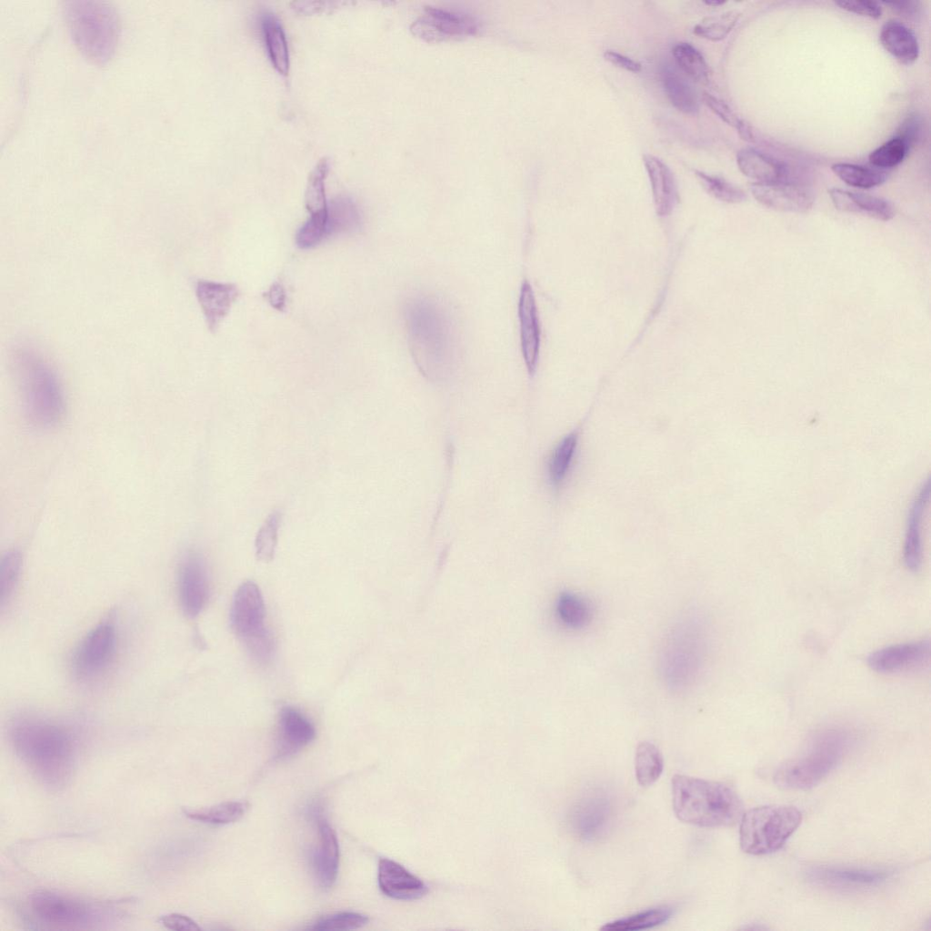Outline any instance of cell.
I'll list each match as a JSON object with an SVG mask.
<instances>
[{
  "instance_id": "obj_1",
  "label": "cell",
  "mask_w": 931,
  "mask_h": 931,
  "mask_svg": "<svg viewBox=\"0 0 931 931\" xmlns=\"http://www.w3.org/2000/svg\"><path fill=\"white\" fill-rule=\"evenodd\" d=\"M8 734L15 754L38 779L51 787L65 785L78 751V739L70 726L25 712L14 717Z\"/></svg>"
},
{
  "instance_id": "obj_2",
  "label": "cell",
  "mask_w": 931,
  "mask_h": 931,
  "mask_svg": "<svg viewBox=\"0 0 931 931\" xmlns=\"http://www.w3.org/2000/svg\"><path fill=\"white\" fill-rule=\"evenodd\" d=\"M407 343L417 367L429 379L448 375L458 357L459 334L450 307L441 299L417 295L405 305Z\"/></svg>"
},
{
  "instance_id": "obj_3",
  "label": "cell",
  "mask_w": 931,
  "mask_h": 931,
  "mask_svg": "<svg viewBox=\"0 0 931 931\" xmlns=\"http://www.w3.org/2000/svg\"><path fill=\"white\" fill-rule=\"evenodd\" d=\"M672 804L676 817L701 827L729 826L743 815V803L730 786L716 781L675 775Z\"/></svg>"
},
{
  "instance_id": "obj_4",
  "label": "cell",
  "mask_w": 931,
  "mask_h": 931,
  "mask_svg": "<svg viewBox=\"0 0 931 931\" xmlns=\"http://www.w3.org/2000/svg\"><path fill=\"white\" fill-rule=\"evenodd\" d=\"M15 371L29 420L39 427L57 424L65 410L58 377L36 352L21 348L15 354Z\"/></svg>"
},
{
  "instance_id": "obj_5",
  "label": "cell",
  "mask_w": 931,
  "mask_h": 931,
  "mask_svg": "<svg viewBox=\"0 0 931 931\" xmlns=\"http://www.w3.org/2000/svg\"><path fill=\"white\" fill-rule=\"evenodd\" d=\"M851 740L850 734L843 729L819 732L799 756L778 767L774 776L775 784L791 790L816 786L841 763Z\"/></svg>"
},
{
  "instance_id": "obj_6",
  "label": "cell",
  "mask_w": 931,
  "mask_h": 931,
  "mask_svg": "<svg viewBox=\"0 0 931 931\" xmlns=\"http://www.w3.org/2000/svg\"><path fill=\"white\" fill-rule=\"evenodd\" d=\"M65 15L71 37L85 56L105 64L115 51L119 21L109 5L94 1L67 2Z\"/></svg>"
},
{
  "instance_id": "obj_7",
  "label": "cell",
  "mask_w": 931,
  "mask_h": 931,
  "mask_svg": "<svg viewBox=\"0 0 931 931\" xmlns=\"http://www.w3.org/2000/svg\"><path fill=\"white\" fill-rule=\"evenodd\" d=\"M801 812L793 806L769 805L742 815L739 842L745 853L763 856L779 850L800 826Z\"/></svg>"
},
{
  "instance_id": "obj_8",
  "label": "cell",
  "mask_w": 931,
  "mask_h": 931,
  "mask_svg": "<svg viewBox=\"0 0 931 931\" xmlns=\"http://www.w3.org/2000/svg\"><path fill=\"white\" fill-rule=\"evenodd\" d=\"M230 626L245 645L250 656L266 665L275 650L273 637L265 626V606L258 586L253 581L242 583L236 589L230 608Z\"/></svg>"
},
{
  "instance_id": "obj_9",
  "label": "cell",
  "mask_w": 931,
  "mask_h": 931,
  "mask_svg": "<svg viewBox=\"0 0 931 931\" xmlns=\"http://www.w3.org/2000/svg\"><path fill=\"white\" fill-rule=\"evenodd\" d=\"M118 647L117 629L111 620H104L81 640L72 658L76 679L94 681L108 671Z\"/></svg>"
},
{
  "instance_id": "obj_10",
  "label": "cell",
  "mask_w": 931,
  "mask_h": 931,
  "mask_svg": "<svg viewBox=\"0 0 931 931\" xmlns=\"http://www.w3.org/2000/svg\"><path fill=\"white\" fill-rule=\"evenodd\" d=\"M33 915L57 928H81L93 923L94 907L85 901L50 890H38L29 897Z\"/></svg>"
},
{
  "instance_id": "obj_11",
  "label": "cell",
  "mask_w": 931,
  "mask_h": 931,
  "mask_svg": "<svg viewBox=\"0 0 931 931\" xmlns=\"http://www.w3.org/2000/svg\"><path fill=\"white\" fill-rule=\"evenodd\" d=\"M410 29L421 39L442 41L475 35L478 24L466 14L429 6L412 23Z\"/></svg>"
},
{
  "instance_id": "obj_12",
  "label": "cell",
  "mask_w": 931,
  "mask_h": 931,
  "mask_svg": "<svg viewBox=\"0 0 931 931\" xmlns=\"http://www.w3.org/2000/svg\"><path fill=\"white\" fill-rule=\"evenodd\" d=\"M209 596V583L204 559L192 552L183 559L178 572V598L183 613L195 618L205 608Z\"/></svg>"
},
{
  "instance_id": "obj_13",
  "label": "cell",
  "mask_w": 931,
  "mask_h": 931,
  "mask_svg": "<svg viewBox=\"0 0 931 931\" xmlns=\"http://www.w3.org/2000/svg\"><path fill=\"white\" fill-rule=\"evenodd\" d=\"M614 816L610 798L602 792L584 796L573 808L571 825L582 839L591 841L603 836L609 829Z\"/></svg>"
},
{
  "instance_id": "obj_14",
  "label": "cell",
  "mask_w": 931,
  "mask_h": 931,
  "mask_svg": "<svg viewBox=\"0 0 931 931\" xmlns=\"http://www.w3.org/2000/svg\"><path fill=\"white\" fill-rule=\"evenodd\" d=\"M928 639L881 648L867 657L868 666L881 674H893L922 668L929 664Z\"/></svg>"
},
{
  "instance_id": "obj_15",
  "label": "cell",
  "mask_w": 931,
  "mask_h": 931,
  "mask_svg": "<svg viewBox=\"0 0 931 931\" xmlns=\"http://www.w3.org/2000/svg\"><path fill=\"white\" fill-rule=\"evenodd\" d=\"M750 190L761 205L783 212L805 213L814 204L811 189L803 183H753Z\"/></svg>"
},
{
  "instance_id": "obj_16",
  "label": "cell",
  "mask_w": 931,
  "mask_h": 931,
  "mask_svg": "<svg viewBox=\"0 0 931 931\" xmlns=\"http://www.w3.org/2000/svg\"><path fill=\"white\" fill-rule=\"evenodd\" d=\"M892 873L882 869L822 866L807 872L808 879L816 885L840 889L858 890L877 886L886 882Z\"/></svg>"
},
{
  "instance_id": "obj_17",
  "label": "cell",
  "mask_w": 931,
  "mask_h": 931,
  "mask_svg": "<svg viewBox=\"0 0 931 931\" xmlns=\"http://www.w3.org/2000/svg\"><path fill=\"white\" fill-rule=\"evenodd\" d=\"M315 728L309 718L295 706H283L278 714L276 756L285 758L301 751L315 738Z\"/></svg>"
},
{
  "instance_id": "obj_18",
  "label": "cell",
  "mask_w": 931,
  "mask_h": 931,
  "mask_svg": "<svg viewBox=\"0 0 931 931\" xmlns=\"http://www.w3.org/2000/svg\"><path fill=\"white\" fill-rule=\"evenodd\" d=\"M518 320L523 358L528 373L533 375L538 360L540 329L533 289L527 280L520 288Z\"/></svg>"
},
{
  "instance_id": "obj_19",
  "label": "cell",
  "mask_w": 931,
  "mask_h": 931,
  "mask_svg": "<svg viewBox=\"0 0 931 931\" xmlns=\"http://www.w3.org/2000/svg\"><path fill=\"white\" fill-rule=\"evenodd\" d=\"M195 295L210 331H215L239 295L235 284L199 280Z\"/></svg>"
},
{
  "instance_id": "obj_20",
  "label": "cell",
  "mask_w": 931,
  "mask_h": 931,
  "mask_svg": "<svg viewBox=\"0 0 931 931\" xmlns=\"http://www.w3.org/2000/svg\"><path fill=\"white\" fill-rule=\"evenodd\" d=\"M377 881L381 892L396 900H415L427 893V887L421 879L387 858L379 860Z\"/></svg>"
},
{
  "instance_id": "obj_21",
  "label": "cell",
  "mask_w": 931,
  "mask_h": 931,
  "mask_svg": "<svg viewBox=\"0 0 931 931\" xmlns=\"http://www.w3.org/2000/svg\"><path fill=\"white\" fill-rule=\"evenodd\" d=\"M317 828L318 844L313 853V869L319 886L328 890L338 874L339 845L335 832L325 819L318 820Z\"/></svg>"
},
{
  "instance_id": "obj_22",
  "label": "cell",
  "mask_w": 931,
  "mask_h": 931,
  "mask_svg": "<svg viewBox=\"0 0 931 931\" xmlns=\"http://www.w3.org/2000/svg\"><path fill=\"white\" fill-rule=\"evenodd\" d=\"M736 164L746 176L756 183L796 182L789 167L774 156L753 147H746L736 154Z\"/></svg>"
},
{
  "instance_id": "obj_23",
  "label": "cell",
  "mask_w": 931,
  "mask_h": 931,
  "mask_svg": "<svg viewBox=\"0 0 931 931\" xmlns=\"http://www.w3.org/2000/svg\"><path fill=\"white\" fill-rule=\"evenodd\" d=\"M930 495L926 479L916 495L908 510L904 544V562L908 570L916 572L922 565V522Z\"/></svg>"
},
{
  "instance_id": "obj_24",
  "label": "cell",
  "mask_w": 931,
  "mask_h": 931,
  "mask_svg": "<svg viewBox=\"0 0 931 931\" xmlns=\"http://www.w3.org/2000/svg\"><path fill=\"white\" fill-rule=\"evenodd\" d=\"M828 194L835 207L843 212L861 214L881 221H888L895 215L893 205L882 197L840 188H831Z\"/></svg>"
},
{
  "instance_id": "obj_25",
  "label": "cell",
  "mask_w": 931,
  "mask_h": 931,
  "mask_svg": "<svg viewBox=\"0 0 931 931\" xmlns=\"http://www.w3.org/2000/svg\"><path fill=\"white\" fill-rule=\"evenodd\" d=\"M879 40L886 51L902 65H911L919 56L916 35L898 21L886 22L881 28Z\"/></svg>"
},
{
  "instance_id": "obj_26",
  "label": "cell",
  "mask_w": 931,
  "mask_h": 931,
  "mask_svg": "<svg viewBox=\"0 0 931 931\" xmlns=\"http://www.w3.org/2000/svg\"><path fill=\"white\" fill-rule=\"evenodd\" d=\"M262 30L274 67L281 75H286L290 66L289 51L285 33L279 19L273 14L264 15Z\"/></svg>"
},
{
  "instance_id": "obj_27",
  "label": "cell",
  "mask_w": 931,
  "mask_h": 931,
  "mask_svg": "<svg viewBox=\"0 0 931 931\" xmlns=\"http://www.w3.org/2000/svg\"><path fill=\"white\" fill-rule=\"evenodd\" d=\"M663 86L672 105L683 114L695 115L699 111V100L690 82L670 68L663 72Z\"/></svg>"
},
{
  "instance_id": "obj_28",
  "label": "cell",
  "mask_w": 931,
  "mask_h": 931,
  "mask_svg": "<svg viewBox=\"0 0 931 931\" xmlns=\"http://www.w3.org/2000/svg\"><path fill=\"white\" fill-rule=\"evenodd\" d=\"M643 163L652 185L656 205L660 208L668 207L676 194L675 178L671 169L658 157L646 154Z\"/></svg>"
},
{
  "instance_id": "obj_29",
  "label": "cell",
  "mask_w": 931,
  "mask_h": 931,
  "mask_svg": "<svg viewBox=\"0 0 931 931\" xmlns=\"http://www.w3.org/2000/svg\"><path fill=\"white\" fill-rule=\"evenodd\" d=\"M249 805L243 801H226L207 807L184 808L185 816L205 824L223 826L241 819Z\"/></svg>"
},
{
  "instance_id": "obj_30",
  "label": "cell",
  "mask_w": 931,
  "mask_h": 931,
  "mask_svg": "<svg viewBox=\"0 0 931 931\" xmlns=\"http://www.w3.org/2000/svg\"><path fill=\"white\" fill-rule=\"evenodd\" d=\"M361 223L360 212L350 198L337 197L328 203V237L358 231Z\"/></svg>"
},
{
  "instance_id": "obj_31",
  "label": "cell",
  "mask_w": 931,
  "mask_h": 931,
  "mask_svg": "<svg viewBox=\"0 0 931 931\" xmlns=\"http://www.w3.org/2000/svg\"><path fill=\"white\" fill-rule=\"evenodd\" d=\"M664 759L660 750L650 742L638 744L635 756L636 778L641 786L656 783L663 773Z\"/></svg>"
},
{
  "instance_id": "obj_32",
  "label": "cell",
  "mask_w": 931,
  "mask_h": 931,
  "mask_svg": "<svg viewBox=\"0 0 931 931\" xmlns=\"http://www.w3.org/2000/svg\"><path fill=\"white\" fill-rule=\"evenodd\" d=\"M674 914L669 906H659L649 908L626 917L619 918L605 924L600 929L604 931H634L651 928L666 922Z\"/></svg>"
},
{
  "instance_id": "obj_33",
  "label": "cell",
  "mask_w": 931,
  "mask_h": 931,
  "mask_svg": "<svg viewBox=\"0 0 931 931\" xmlns=\"http://www.w3.org/2000/svg\"><path fill=\"white\" fill-rule=\"evenodd\" d=\"M831 169L843 182L856 188H873L888 178L886 171L849 163L834 164Z\"/></svg>"
},
{
  "instance_id": "obj_34",
  "label": "cell",
  "mask_w": 931,
  "mask_h": 931,
  "mask_svg": "<svg viewBox=\"0 0 931 931\" xmlns=\"http://www.w3.org/2000/svg\"><path fill=\"white\" fill-rule=\"evenodd\" d=\"M672 55L681 72L689 79L706 84L709 68L703 55L691 44L680 42L674 45Z\"/></svg>"
},
{
  "instance_id": "obj_35",
  "label": "cell",
  "mask_w": 931,
  "mask_h": 931,
  "mask_svg": "<svg viewBox=\"0 0 931 931\" xmlns=\"http://www.w3.org/2000/svg\"><path fill=\"white\" fill-rule=\"evenodd\" d=\"M556 612L560 620L572 628H581L592 619V607L584 597L574 593L560 595Z\"/></svg>"
},
{
  "instance_id": "obj_36",
  "label": "cell",
  "mask_w": 931,
  "mask_h": 931,
  "mask_svg": "<svg viewBox=\"0 0 931 931\" xmlns=\"http://www.w3.org/2000/svg\"><path fill=\"white\" fill-rule=\"evenodd\" d=\"M578 441V434H568L554 450L548 465V475L554 486H559L570 468Z\"/></svg>"
},
{
  "instance_id": "obj_37",
  "label": "cell",
  "mask_w": 931,
  "mask_h": 931,
  "mask_svg": "<svg viewBox=\"0 0 931 931\" xmlns=\"http://www.w3.org/2000/svg\"><path fill=\"white\" fill-rule=\"evenodd\" d=\"M328 172V161L321 159L309 175L305 190V206L310 215L325 212L328 208L325 181Z\"/></svg>"
},
{
  "instance_id": "obj_38",
  "label": "cell",
  "mask_w": 931,
  "mask_h": 931,
  "mask_svg": "<svg viewBox=\"0 0 931 931\" xmlns=\"http://www.w3.org/2000/svg\"><path fill=\"white\" fill-rule=\"evenodd\" d=\"M280 521L281 514L275 510L267 516L258 530L255 548L256 558L259 561L270 562L274 558Z\"/></svg>"
},
{
  "instance_id": "obj_39",
  "label": "cell",
  "mask_w": 931,
  "mask_h": 931,
  "mask_svg": "<svg viewBox=\"0 0 931 931\" xmlns=\"http://www.w3.org/2000/svg\"><path fill=\"white\" fill-rule=\"evenodd\" d=\"M327 218L328 208L325 212L310 215L296 232V245L300 249H311L328 238Z\"/></svg>"
},
{
  "instance_id": "obj_40",
  "label": "cell",
  "mask_w": 931,
  "mask_h": 931,
  "mask_svg": "<svg viewBox=\"0 0 931 931\" xmlns=\"http://www.w3.org/2000/svg\"><path fill=\"white\" fill-rule=\"evenodd\" d=\"M738 18L739 14L735 11L706 17L694 27V34L713 42L721 41L733 30Z\"/></svg>"
},
{
  "instance_id": "obj_41",
  "label": "cell",
  "mask_w": 931,
  "mask_h": 931,
  "mask_svg": "<svg viewBox=\"0 0 931 931\" xmlns=\"http://www.w3.org/2000/svg\"><path fill=\"white\" fill-rule=\"evenodd\" d=\"M22 566L18 551L7 552L0 564V603L1 606L10 599L17 585Z\"/></svg>"
},
{
  "instance_id": "obj_42",
  "label": "cell",
  "mask_w": 931,
  "mask_h": 931,
  "mask_svg": "<svg viewBox=\"0 0 931 931\" xmlns=\"http://www.w3.org/2000/svg\"><path fill=\"white\" fill-rule=\"evenodd\" d=\"M908 151L909 149L905 143L894 136L872 151L868 159L875 168L881 170L892 168L903 162Z\"/></svg>"
},
{
  "instance_id": "obj_43",
  "label": "cell",
  "mask_w": 931,
  "mask_h": 931,
  "mask_svg": "<svg viewBox=\"0 0 931 931\" xmlns=\"http://www.w3.org/2000/svg\"><path fill=\"white\" fill-rule=\"evenodd\" d=\"M368 921V917L361 913L343 911L319 918L309 929L319 931L353 930L365 926Z\"/></svg>"
},
{
  "instance_id": "obj_44",
  "label": "cell",
  "mask_w": 931,
  "mask_h": 931,
  "mask_svg": "<svg viewBox=\"0 0 931 931\" xmlns=\"http://www.w3.org/2000/svg\"><path fill=\"white\" fill-rule=\"evenodd\" d=\"M696 175L708 192L721 200L736 203L746 198L741 189L720 177L698 170H696Z\"/></svg>"
},
{
  "instance_id": "obj_45",
  "label": "cell",
  "mask_w": 931,
  "mask_h": 931,
  "mask_svg": "<svg viewBox=\"0 0 931 931\" xmlns=\"http://www.w3.org/2000/svg\"><path fill=\"white\" fill-rule=\"evenodd\" d=\"M926 124L923 116L913 112L907 115L899 125L895 137L902 140L909 151L917 145H920L925 137Z\"/></svg>"
},
{
  "instance_id": "obj_46",
  "label": "cell",
  "mask_w": 931,
  "mask_h": 931,
  "mask_svg": "<svg viewBox=\"0 0 931 931\" xmlns=\"http://www.w3.org/2000/svg\"><path fill=\"white\" fill-rule=\"evenodd\" d=\"M704 104L722 121L736 129L743 119L732 110V108L720 98L705 92L702 95Z\"/></svg>"
},
{
  "instance_id": "obj_47",
  "label": "cell",
  "mask_w": 931,
  "mask_h": 931,
  "mask_svg": "<svg viewBox=\"0 0 931 931\" xmlns=\"http://www.w3.org/2000/svg\"><path fill=\"white\" fill-rule=\"evenodd\" d=\"M835 4L840 8L862 16L872 19H878L882 15V7L879 2L869 0L836 1Z\"/></svg>"
},
{
  "instance_id": "obj_48",
  "label": "cell",
  "mask_w": 931,
  "mask_h": 931,
  "mask_svg": "<svg viewBox=\"0 0 931 931\" xmlns=\"http://www.w3.org/2000/svg\"><path fill=\"white\" fill-rule=\"evenodd\" d=\"M159 922L166 928L175 931H199L201 927L187 916L170 913L159 918Z\"/></svg>"
},
{
  "instance_id": "obj_49",
  "label": "cell",
  "mask_w": 931,
  "mask_h": 931,
  "mask_svg": "<svg viewBox=\"0 0 931 931\" xmlns=\"http://www.w3.org/2000/svg\"><path fill=\"white\" fill-rule=\"evenodd\" d=\"M882 4L888 6L889 9L906 19H915L920 14L921 5L918 1L906 0V1H883Z\"/></svg>"
},
{
  "instance_id": "obj_50",
  "label": "cell",
  "mask_w": 931,
  "mask_h": 931,
  "mask_svg": "<svg viewBox=\"0 0 931 931\" xmlns=\"http://www.w3.org/2000/svg\"><path fill=\"white\" fill-rule=\"evenodd\" d=\"M604 58L610 64L628 72L638 73L642 70L639 62L613 50H606Z\"/></svg>"
},
{
  "instance_id": "obj_51",
  "label": "cell",
  "mask_w": 931,
  "mask_h": 931,
  "mask_svg": "<svg viewBox=\"0 0 931 931\" xmlns=\"http://www.w3.org/2000/svg\"><path fill=\"white\" fill-rule=\"evenodd\" d=\"M265 297L270 305L277 311H284L285 308L286 295L284 285L275 281L274 282L267 292L265 294Z\"/></svg>"
},
{
  "instance_id": "obj_52",
  "label": "cell",
  "mask_w": 931,
  "mask_h": 931,
  "mask_svg": "<svg viewBox=\"0 0 931 931\" xmlns=\"http://www.w3.org/2000/svg\"><path fill=\"white\" fill-rule=\"evenodd\" d=\"M737 133L741 139L746 142H755V135L753 130L746 121L742 120L739 125L736 127Z\"/></svg>"
},
{
  "instance_id": "obj_53",
  "label": "cell",
  "mask_w": 931,
  "mask_h": 931,
  "mask_svg": "<svg viewBox=\"0 0 931 931\" xmlns=\"http://www.w3.org/2000/svg\"><path fill=\"white\" fill-rule=\"evenodd\" d=\"M725 3H726L725 1H705L706 5H712V6H718V5H724Z\"/></svg>"
}]
</instances>
